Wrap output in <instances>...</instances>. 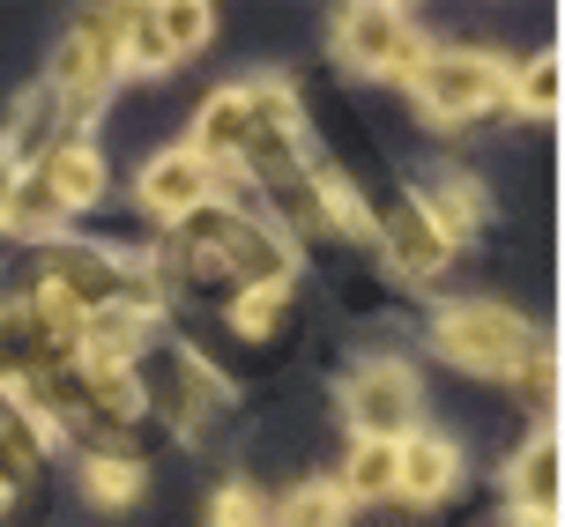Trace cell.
Masks as SVG:
<instances>
[{
    "mask_svg": "<svg viewBox=\"0 0 565 527\" xmlns=\"http://www.w3.org/2000/svg\"><path fill=\"white\" fill-rule=\"evenodd\" d=\"M60 216V201L30 179V186H15V201H8V223H23V230H45V223Z\"/></svg>",
    "mask_w": 565,
    "mask_h": 527,
    "instance_id": "obj_24",
    "label": "cell"
},
{
    "mask_svg": "<svg viewBox=\"0 0 565 527\" xmlns=\"http://www.w3.org/2000/svg\"><path fill=\"white\" fill-rule=\"evenodd\" d=\"M513 372H521V394H529V409H536V417H551V409H558V364L543 357V349H529V357L513 364Z\"/></svg>",
    "mask_w": 565,
    "mask_h": 527,
    "instance_id": "obj_22",
    "label": "cell"
},
{
    "mask_svg": "<svg viewBox=\"0 0 565 527\" xmlns=\"http://www.w3.org/2000/svg\"><path fill=\"white\" fill-rule=\"evenodd\" d=\"M119 276H127V268H119V260H105V252H75V246H53V290L60 298H67V305L83 312H105V305H119Z\"/></svg>",
    "mask_w": 565,
    "mask_h": 527,
    "instance_id": "obj_8",
    "label": "cell"
},
{
    "mask_svg": "<svg viewBox=\"0 0 565 527\" xmlns=\"http://www.w3.org/2000/svg\"><path fill=\"white\" fill-rule=\"evenodd\" d=\"M342 483H350V498H387V491H395V445L387 439H358Z\"/></svg>",
    "mask_w": 565,
    "mask_h": 527,
    "instance_id": "obj_15",
    "label": "cell"
},
{
    "mask_svg": "<svg viewBox=\"0 0 565 527\" xmlns=\"http://www.w3.org/2000/svg\"><path fill=\"white\" fill-rule=\"evenodd\" d=\"M113 45H119V67H141V75L171 67L164 30H157V8H119L113 15Z\"/></svg>",
    "mask_w": 565,
    "mask_h": 527,
    "instance_id": "obj_14",
    "label": "cell"
},
{
    "mask_svg": "<svg viewBox=\"0 0 565 527\" xmlns=\"http://www.w3.org/2000/svg\"><path fill=\"white\" fill-rule=\"evenodd\" d=\"M119 67V45H113V15H97V23H83L67 45H60V67L53 83L60 97H67V111L83 119V111H97V97H105V83H113Z\"/></svg>",
    "mask_w": 565,
    "mask_h": 527,
    "instance_id": "obj_5",
    "label": "cell"
},
{
    "mask_svg": "<svg viewBox=\"0 0 565 527\" xmlns=\"http://www.w3.org/2000/svg\"><path fill=\"white\" fill-rule=\"evenodd\" d=\"M342 409H350V423H358V439L402 445L409 423H417V379H409L402 364H365V372L342 387Z\"/></svg>",
    "mask_w": 565,
    "mask_h": 527,
    "instance_id": "obj_4",
    "label": "cell"
},
{
    "mask_svg": "<svg viewBox=\"0 0 565 527\" xmlns=\"http://www.w3.org/2000/svg\"><path fill=\"white\" fill-rule=\"evenodd\" d=\"M216 527H260V498L246 491V483H231L224 498H216V513H209Z\"/></svg>",
    "mask_w": 565,
    "mask_h": 527,
    "instance_id": "obj_25",
    "label": "cell"
},
{
    "mask_svg": "<svg viewBox=\"0 0 565 527\" xmlns=\"http://www.w3.org/2000/svg\"><path fill=\"white\" fill-rule=\"evenodd\" d=\"M135 394H141V401H157L179 431H194V423H201V401H216V379H209L186 349H157V357H149V379H141Z\"/></svg>",
    "mask_w": 565,
    "mask_h": 527,
    "instance_id": "obj_6",
    "label": "cell"
},
{
    "mask_svg": "<svg viewBox=\"0 0 565 527\" xmlns=\"http://www.w3.org/2000/svg\"><path fill=\"white\" fill-rule=\"evenodd\" d=\"M521 527H558V520H551V513H521Z\"/></svg>",
    "mask_w": 565,
    "mask_h": 527,
    "instance_id": "obj_28",
    "label": "cell"
},
{
    "mask_svg": "<svg viewBox=\"0 0 565 527\" xmlns=\"http://www.w3.org/2000/svg\"><path fill=\"white\" fill-rule=\"evenodd\" d=\"M477 186H469V179H454V186H439V194L424 201V216L439 223V230H447V238H461V230H469V223H477Z\"/></svg>",
    "mask_w": 565,
    "mask_h": 527,
    "instance_id": "obj_21",
    "label": "cell"
},
{
    "mask_svg": "<svg viewBox=\"0 0 565 527\" xmlns=\"http://www.w3.org/2000/svg\"><path fill=\"white\" fill-rule=\"evenodd\" d=\"M0 461H8V475H15V483H23V475L45 461V423L30 417V409L0 417Z\"/></svg>",
    "mask_w": 565,
    "mask_h": 527,
    "instance_id": "obj_16",
    "label": "cell"
},
{
    "mask_svg": "<svg viewBox=\"0 0 565 527\" xmlns=\"http://www.w3.org/2000/svg\"><path fill=\"white\" fill-rule=\"evenodd\" d=\"M387 252H395L402 276L424 282V276H439V268L454 260V238H447L431 216H424V201H402L395 216H387Z\"/></svg>",
    "mask_w": 565,
    "mask_h": 527,
    "instance_id": "obj_9",
    "label": "cell"
},
{
    "mask_svg": "<svg viewBox=\"0 0 565 527\" xmlns=\"http://www.w3.org/2000/svg\"><path fill=\"white\" fill-rule=\"evenodd\" d=\"M38 186H45V194H53L60 208H83V201H97V186H105V157H97V149H89L83 135H67V141L53 149V157H45Z\"/></svg>",
    "mask_w": 565,
    "mask_h": 527,
    "instance_id": "obj_11",
    "label": "cell"
},
{
    "mask_svg": "<svg viewBox=\"0 0 565 527\" xmlns=\"http://www.w3.org/2000/svg\"><path fill=\"white\" fill-rule=\"evenodd\" d=\"M83 491L97 505H127L141 491V461H113V453L105 461H83Z\"/></svg>",
    "mask_w": 565,
    "mask_h": 527,
    "instance_id": "obj_19",
    "label": "cell"
},
{
    "mask_svg": "<svg viewBox=\"0 0 565 527\" xmlns=\"http://www.w3.org/2000/svg\"><path fill=\"white\" fill-rule=\"evenodd\" d=\"M513 491H521L529 513H551L558 520V431H536L529 439V453L513 461Z\"/></svg>",
    "mask_w": 565,
    "mask_h": 527,
    "instance_id": "obj_13",
    "label": "cell"
},
{
    "mask_svg": "<svg viewBox=\"0 0 565 527\" xmlns=\"http://www.w3.org/2000/svg\"><path fill=\"white\" fill-rule=\"evenodd\" d=\"M417 83V105L431 119H477L483 105H499L507 97V60L491 53H424V67L409 75Z\"/></svg>",
    "mask_w": 565,
    "mask_h": 527,
    "instance_id": "obj_2",
    "label": "cell"
},
{
    "mask_svg": "<svg viewBox=\"0 0 565 527\" xmlns=\"http://www.w3.org/2000/svg\"><path fill=\"white\" fill-rule=\"evenodd\" d=\"M454 475H461V453H454V439H402V445H395V498L439 505V498L454 491Z\"/></svg>",
    "mask_w": 565,
    "mask_h": 527,
    "instance_id": "obj_7",
    "label": "cell"
},
{
    "mask_svg": "<svg viewBox=\"0 0 565 527\" xmlns=\"http://www.w3.org/2000/svg\"><path fill=\"white\" fill-rule=\"evenodd\" d=\"M276 312H282V290H246L238 312H231V327H238V334H268V327H276Z\"/></svg>",
    "mask_w": 565,
    "mask_h": 527,
    "instance_id": "obj_23",
    "label": "cell"
},
{
    "mask_svg": "<svg viewBox=\"0 0 565 527\" xmlns=\"http://www.w3.org/2000/svg\"><path fill=\"white\" fill-rule=\"evenodd\" d=\"M276 527H342V491H328V483L290 491V505L276 513Z\"/></svg>",
    "mask_w": 565,
    "mask_h": 527,
    "instance_id": "obj_20",
    "label": "cell"
},
{
    "mask_svg": "<svg viewBox=\"0 0 565 527\" xmlns=\"http://www.w3.org/2000/svg\"><path fill=\"white\" fill-rule=\"evenodd\" d=\"M15 186H23V179H15V149H0V223H8V201H15Z\"/></svg>",
    "mask_w": 565,
    "mask_h": 527,
    "instance_id": "obj_26",
    "label": "cell"
},
{
    "mask_svg": "<svg viewBox=\"0 0 565 527\" xmlns=\"http://www.w3.org/2000/svg\"><path fill=\"white\" fill-rule=\"evenodd\" d=\"M558 89H565V67H558V53H543V60H529V67H521L513 97H521V111L551 119V111H558Z\"/></svg>",
    "mask_w": 565,
    "mask_h": 527,
    "instance_id": "obj_18",
    "label": "cell"
},
{
    "mask_svg": "<svg viewBox=\"0 0 565 527\" xmlns=\"http://www.w3.org/2000/svg\"><path fill=\"white\" fill-rule=\"evenodd\" d=\"M15 498V475H8V461H0V505Z\"/></svg>",
    "mask_w": 565,
    "mask_h": 527,
    "instance_id": "obj_27",
    "label": "cell"
},
{
    "mask_svg": "<svg viewBox=\"0 0 565 527\" xmlns=\"http://www.w3.org/2000/svg\"><path fill=\"white\" fill-rule=\"evenodd\" d=\"M157 30H164V53H194V45H209V30H216V15L209 8H194V0H171V8H157Z\"/></svg>",
    "mask_w": 565,
    "mask_h": 527,
    "instance_id": "obj_17",
    "label": "cell"
},
{
    "mask_svg": "<svg viewBox=\"0 0 565 527\" xmlns=\"http://www.w3.org/2000/svg\"><path fill=\"white\" fill-rule=\"evenodd\" d=\"M201 201H209V164H201L194 149H171L157 164L141 171V208H157V216H194Z\"/></svg>",
    "mask_w": 565,
    "mask_h": 527,
    "instance_id": "obj_10",
    "label": "cell"
},
{
    "mask_svg": "<svg viewBox=\"0 0 565 527\" xmlns=\"http://www.w3.org/2000/svg\"><path fill=\"white\" fill-rule=\"evenodd\" d=\"M431 342H439L461 372H513V364L536 349V327L507 305H454V312H439Z\"/></svg>",
    "mask_w": 565,
    "mask_h": 527,
    "instance_id": "obj_1",
    "label": "cell"
},
{
    "mask_svg": "<svg viewBox=\"0 0 565 527\" xmlns=\"http://www.w3.org/2000/svg\"><path fill=\"white\" fill-rule=\"evenodd\" d=\"M194 157L216 164V157H246V89H216L194 119Z\"/></svg>",
    "mask_w": 565,
    "mask_h": 527,
    "instance_id": "obj_12",
    "label": "cell"
},
{
    "mask_svg": "<svg viewBox=\"0 0 565 527\" xmlns=\"http://www.w3.org/2000/svg\"><path fill=\"white\" fill-rule=\"evenodd\" d=\"M335 53L350 60V67H365V75H395V83H409L424 67V30L402 15V8H350L335 23Z\"/></svg>",
    "mask_w": 565,
    "mask_h": 527,
    "instance_id": "obj_3",
    "label": "cell"
}]
</instances>
